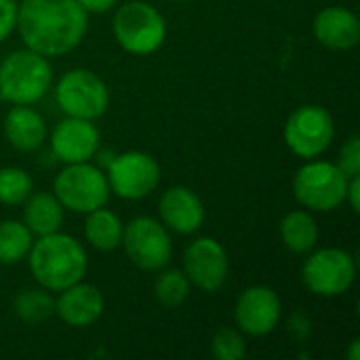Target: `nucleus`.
I'll list each match as a JSON object with an SVG mask.
<instances>
[{"label": "nucleus", "mask_w": 360, "mask_h": 360, "mask_svg": "<svg viewBox=\"0 0 360 360\" xmlns=\"http://www.w3.org/2000/svg\"><path fill=\"white\" fill-rule=\"evenodd\" d=\"M302 281L316 297H340L356 281V262L344 249H319L304 262Z\"/></svg>", "instance_id": "8"}, {"label": "nucleus", "mask_w": 360, "mask_h": 360, "mask_svg": "<svg viewBox=\"0 0 360 360\" xmlns=\"http://www.w3.org/2000/svg\"><path fill=\"white\" fill-rule=\"evenodd\" d=\"M283 316V302L272 287L253 285L245 289L234 306L236 329L251 338L270 335Z\"/></svg>", "instance_id": "12"}, {"label": "nucleus", "mask_w": 360, "mask_h": 360, "mask_svg": "<svg viewBox=\"0 0 360 360\" xmlns=\"http://www.w3.org/2000/svg\"><path fill=\"white\" fill-rule=\"evenodd\" d=\"M175 2H188V0H175Z\"/></svg>", "instance_id": "34"}, {"label": "nucleus", "mask_w": 360, "mask_h": 360, "mask_svg": "<svg viewBox=\"0 0 360 360\" xmlns=\"http://www.w3.org/2000/svg\"><path fill=\"white\" fill-rule=\"evenodd\" d=\"M112 32L116 42L131 55H152L167 38V23L162 13L143 0H131L118 6Z\"/></svg>", "instance_id": "4"}, {"label": "nucleus", "mask_w": 360, "mask_h": 360, "mask_svg": "<svg viewBox=\"0 0 360 360\" xmlns=\"http://www.w3.org/2000/svg\"><path fill=\"white\" fill-rule=\"evenodd\" d=\"M53 84V68L49 57L17 49L0 61V99L11 105H34Z\"/></svg>", "instance_id": "3"}, {"label": "nucleus", "mask_w": 360, "mask_h": 360, "mask_svg": "<svg viewBox=\"0 0 360 360\" xmlns=\"http://www.w3.org/2000/svg\"><path fill=\"white\" fill-rule=\"evenodd\" d=\"M34 184L27 171L19 167H2L0 169V205L19 207L32 194Z\"/></svg>", "instance_id": "25"}, {"label": "nucleus", "mask_w": 360, "mask_h": 360, "mask_svg": "<svg viewBox=\"0 0 360 360\" xmlns=\"http://www.w3.org/2000/svg\"><path fill=\"white\" fill-rule=\"evenodd\" d=\"M114 156H116L114 152H101V154H99V165L108 169V167H110V162L114 160Z\"/></svg>", "instance_id": "33"}, {"label": "nucleus", "mask_w": 360, "mask_h": 360, "mask_svg": "<svg viewBox=\"0 0 360 360\" xmlns=\"http://www.w3.org/2000/svg\"><path fill=\"white\" fill-rule=\"evenodd\" d=\"M281 238L291 253L306 255L319 243V226L308 211H291L281 221Z\"/></svg>", "instance_id": "21"}, {"label": "nucleus", "mask_w": 360, "mask_h": 360, "mask_svg": "<svg viewBox=\"0 0 360 360\" xmlns=\"http://www.w3.org/2000/svg\"><path fill=\"white\" fill-rule=\"evenodd\" d=\"M89 27V13L78 0H23L17 6V25L23 44L44 57L74 51Z\"/></svg>", "instance_id": "1"}, {"label": "nucleus", "mask_w": 360, "mask_h": 360, "mask_svg": "<svg viewBox=\"0 0 360 360\" xmlns=\"http://www.w3.org/2000/svg\"><path fill=\"white\" fill-rule=\"evenodd\" d=\"M184 274L196 289L217 293L230 274V259L221 243L209 236L190 243L184 253Z\"/></svg>", "instance_id": "13"}, {"label": "nucleus", "mask_w": 360, "mask_h": 360, "mask_svg": "<svg viewBox=\"0 0 360 360\" xmlns=\"http://www.w3.org/2000/svg\"><path fill=\"white\" fill-rule=\"evenodd\" d=\"M314 36L331 51H350L360 40L359 17L344 6H327L314 17Z\"/></svg>", "instance_id": "17"}, {"label": "nucleus", "mask_w": 360, "mask_h": 360, "mask_svg": "<svg viewBox=\"0 0 360 360\" xmlns=\"http://www.w3.org/2000/svg\"><path fill=\"white\" fill-rule=\"evenodd\" d=\"M17 0H0V42H4L17 25Z\"/></svg>", "instance_id": "28"}, {"label": "nucleus", "mask_w": 360, "mask_h": 360, "mask_svg": "<svg viewBox=\"0 0 360 360\" xmlns=\"http://www.w3.org/2000/svg\"><path fill=\"white\" fill-rule=\"evenodd\" d=\"M101 135L93 120L72 118L65 116L53 131H51V152L63 165L76 162H91L99 152Z\"/></svg>", "instance_id": "14"}, {"label": "nucleus", "mask_w": 360, "mask_h": 360, "mask_svg": "<svg viewBox=\"0 0 360 360\" xmlns=\"http://www.w3.org/2000/svg\"><path fill=\"white\" fill-rule=\"evenodd\" d=\"M158 213L165 228L181 236L198 232L205 224V205L200 196L186 186L169 188L160 196Z\"/></svg>", "instance_id": "15"}, {"label": "nucleus", "mask_w": 360, "mask_h": 360, "mask_svg": "<svg viewBox=\"0 0 360 360\" xmlns=\"http://www.w3.org/2000/svg\"><path fill=\"white\" fill-rule=\"evenodd\" d=\"M127 257L146 272H158L169 266L173 257V243L162 221L139 215L131 219L122 230V243Z\"/></svg>", "instance_id": "9"}, {"label": "nucleus", "mask_w": 360, "mask_h": 360, "mask_svg": "<svg viewBox=\"0 0 360 360\" xmlns=\"http://www.w3.org/2000/svg\"><path fill=\"white\" fill-rule=\"evenodd\" d=\"M34 243V234L23 221L2 219L0 221V264L13 266L27 257Z\"/></svg>", "instance_id": "23"}, {"label": "nucleus", "mask_w": 360, "mask_h": 360, "mask_svg": "<svg viewBox=\"0 0 360 360\" xmlns=\"http://www.w3.org/2000/svg\"><path fill=\"white\" fill-rule=\"evenodd\" d=\"M55 101L65 116L97 120L108 112L110 91L95 72L76 68L57 80Z\"/></svg>", "instance_id": "7"}, {"label": "nucleus", "mask_w": 360, "mask_h": 360, "mask_svg": "<svg viewBox=\"0 0 360 360\" xmlns=\"http://www.w3.org/2000/svg\"><path fill=\"white\" fill-rule=\"evenodd\" d=\"M13 310L21 323L38 325L55 314V297L51 295V291L42 287H30L17 293L13 302Z\"/></svg>", "instance_id": "22"}, {"label": "nucleus", "mask_w": 360, "mask_h": 360, "mask_svg": "<svg viewBox=\"0 0 360 360\" xmlns=\"http://www.w3.org/2000/svg\"><path fill=\"white\" fill-rule=\"evenodd\" d=\"M211 352L217 360H240L247 354L245 333L236 327H221L211 340Z\"/></svg>", "instance_id": "26"}, {"label": "nucleus", "mask_w": 360, "mask_h": 360, "mask_svg": "<svg viewBox=\"0 0 360 360\" xmlns=\"http://www.w3.org/2000/svg\"><path fill=\"white\" fill-rule=\"evenodd\" d=\"M287 148L304 158L312 160L327 152L335 137V124L331 114L321 105H302L285 122Z\"/></svg>", "instance_id": "10"}, {"label": "nucleus", "mask_w": 360, "mask_h": 360, "mask_svg": "<svg viewBox=\"0 0 360 360\" xmlns=\"http://www.w3.org/2000/svg\"><path fill=\"white\" fill-rule=\"evenodd\" d=\"M78 4H80L86 13L101 15V13L112 11V8L118 4V0H78Z\"/></svg>", "instance_id": "31"}, {"label": "nucleus", "mask_w": 360, "mask_h": 360, "mask_svg": "<svg viewBox=\"0 0 360 360\" xmlns=\"http://www.w3.org/2000/svg\"><path fill=\"white\" fill-rule=\"evenodd\" d=\"M30 272L38 287L59 293L86 276L89 257L84 247L70 234L53 232L38 236L27 253Z\"/></svg>", "instance_id": "2"}, {"label": "nucleus", "mask_w": 360, "mask_h": 360, "mask_svg": "<svg viewBox=\"0 0 360 360\" xmlns=\"http://www.w3.org/2000/svg\"><path fill=\"white\" fill-rule=\"evenodd\" d=\"M287 331H289V335H291L295 342L304 344V342L312 335V321H310L306 314L295 312V314H291L289 321H287Z\"/></svg>", "instance_id": "29"}, {"label": "nucleus", "mask_w": 360, "mask_h": 360, "mask_svg": "<svg viewBox=\"0 0 360 360\" xmlns=\"http://www.w3.org/2000/svg\"><path fill=\"white\" fill-rule=\"evenodd\" d=\"M346 188L348 175L335 162L327 160H308L293 177L295 200L319 213H329L342 207L346 202Z\"/></svg>", "instance_id": "5"}, {"label": "nucleus", "mask_w": 360, "mask_h": 360, "mask_svg": "<svg viewBox=\"0 0 360 360\" xmlns=\"http://www.w3.org/2000/svg\"><path fill=\"white\" fill-rule=\"evenodd\" d=\"M348 360H360V340H354L348 350Z\"/></svg>", "instance_id": "32"}, {"label": "nucleus", "mask_w": 360, "mask_h": 360, "mask_svg": "<svg viewBox=\"0 0 360 360\" xmlns=\"http://www.w3.org/2000/svg\"><path fill=\"white\" fill-rule=\"evenodd\" d=\"M105 302L103 293L89 283H76L63 291L55 300V314L70 327L82 329L97 323L103 314Z\"/></svg>", "instance_id": "16"}, {"label": "nucleus", "mask_w": 360, "mask_h": 360, "mask_svg": "<svg viewBox=\"0 0 360 360\" xmlns=\"http://www.w3.org/2000/svg\"><path fill=\"white\" fill-rule=\"evenodd\" d=\"M4 137L19 152H36L46 139V124L32 105H13L4 116Z\"/></svg>", "instance_id": "18"}, {"label": "nucleus", "mask_w": 360, "mask_h": 360, "mask_svg": "<svg viewBox=\"0 0 360 360\" xmlns=\"http://www.w3.org/2000/svg\"><path fill=\"white\" fill-rule=\"evenodd\" d=\"M23 224L34 236H46L61 228L63 224V207L51 192L30 194L23 202Z\"/></svg>", "instance_id": "19"}, {"label": "nucleus", "mask_w": 360, "mask_h": 360, "mask_svg": "<svg viewBox=\"0 0 360 360\" xmlns=\"http://www.w3.org/2000/svg\"><path fill=\"white\" fill-rule=\"evenodd\" d=\"M348 177L360 175V139L359 135H352L340 150V158L335 162Z\"/></svg>", "instance_id": "27"}, {"label": "nucleus", "mask_w": 360, "mask_h": 360, "mask_svg": "<svg viewBox=\"0 0 360 360\" xmlns=\"http://www.w3.org/2000/svg\"><path fill=\"white\" fill-rule=\"evenodd\" d=\"M190 281L181 270H165L154 281V297L160 306L175 310L190 297Z\"/></svg>", "instance_id": "24"}, {"label": "nucleus", "mask_w": 360, "mask_h": 360, "mask_svg": "<svg viewBox=\"0 0 360 360\" xmlns=\"http://www.w3.org/2000/svg\"><path fill=\"white\" fill-rule=\"evenodd\" d=\"M346 202L354 213L360 211V175L348 177V188H346Z\"/></svg>", "instance_id": "30"}, {"label": "nucleus", "mask_w": 360, "mask_h": 360, "mask_svg": "<svg viewBox=\"0 0 360 360\" xmlns=\"http://www.w3.org/2000/svg\"><path fill=\"white\" fill-rule=\"evenodd\" d=\"M122 230H124V224L120 221V217L105 207H99L86 213L84 238L97 251L108 253V251L118 249L122 243Z\"/></svg>", "instance_id": "20"}, {"label": "nucleus", "mask_w": 360, "mask_h": 360, "mask_svg": "<svg viewBox=\"0 0 360 360\" xmlns=\"http://www.w3.org/2000/svg\"><path fill=\"white\" fill-rule=\"evenodd\" d=\"M53 194L63 209L86 215L108 205L110 186L105 173L99 167L91 162H76L65 165L57 173L53 181Z\"/></svg>", "instance_id": "6"}, {"label": "nucleus", "mask_w": 360, "mask_h": 360, "mask_svg": "<svg viewBox=\"0 0 360 360\" xmlns=\"http://www.w3.org/2000/svg\"><path fill=\"white\" fill-rule=\"evenodd\" d=\"M108 186L122 200H141L148 198L160 184L158 162L139 150L116 154L108 167Z\"/></svg>", "instance_id": "11"}]
</instances>
